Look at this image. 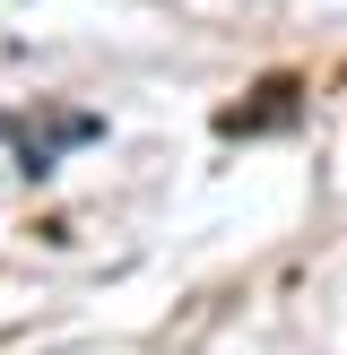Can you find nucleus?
<instances>
[{
  "mask_svg": "<svg viewBox=\"0 0 347 355\" xmlns=\"http://www.w3.org/2000/svg\"><path fill=\"white\" fill-rule=\"evenodd\" d=\"M278 121H295V78H269L260 87V104H235V113H226V130H278Z\"/></svg>",
  "mask_w": 347,
  "mask_h": 355,
  "instance_id": "1",
  "label": "nucleus"
}]
</instances>
